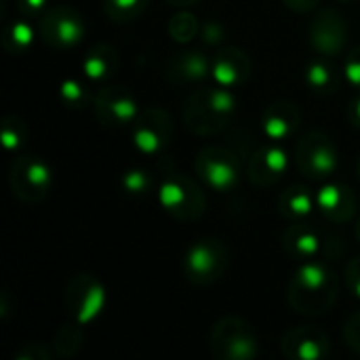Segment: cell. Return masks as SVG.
I'll return each mask as SVG.
<instances>
[{
    "mask_svg": "<svg viewBox=\"0 0 360 360\" xmlns=\"http://www.w3.org/2000/svg\"><path fill=\"white\" fill-rule=\"evenodd\" d=\"M340 283L323 262H306L287 285V302L300 314H325L338 300Z\"/></svg>",
    "mask_w": 360,
    "mask_h": 360,
    "instance_id": "1",
    "label": "cell"
},
{
    "mask_svg": "<svg viewBox=\"0 0 360 360\" xmlns=\"http://www.w3.org/2000/svg\"><path fill=\"white\" fill-rule=\"evenodd\" d=\"M257 350L253 327L238 316L221 319L211 331V354L215 360H255Z\"/></svg>",
    "mask_w": 360,
    "mask_h": 360,
    "instance_id": "2",
    "label": "cell"
},
{
    "mask_svg": "<svg viewBox=\"0 0 360 360\" xmlns=\"http://www.w3.org/2000/svg\"><path fill=\"white\" fill-rule=\"evenodd\" d=\"M228 262H230V255L224 243L205 238L188 249L184 257V272L192 285L207 287V285L217 283L226 274Z\"/></svg>",
    "mask_w": 360,
    "mask_h": 360,
    "instance_id": "3",
    "label": "cell"
},
{
    "mask_svg": "<svg viewBox=\"0 0 360 360\" xmlns=\"http://www.w3.org/2000/svg\"><path fill=\"white\" fill-rule=\"evenodd\" d=\"M65 302H68V308L72 310V316L78 321V325H86L101 314L105 293H103L101 283H97V278L89 274H80L70 281Z\"/></svg>",
    "mask_w": 360,
    "mask_h": 360,
    "instance_id": "4",
    "label": "cell"
},
{
    "mask_svg": "<svg viewBox=\"0 0 360 360\" xmlns=\"http://www.w3.org/2000/svg\"><path fill=\"white\" fill-rule=\"evenodd\" d=\"M283 354L289 360H327L329 338L314 327H297L283 335Z\"/></svg>",
    "mask_w": 360,
    "mask_h": 360,
    "instance_id": "5",
    "label": "cell"
},
{
    "mask_svg": "<svg viewBox=\"0 0 360 360\" xmlns=\"http://www.w3.org/2000/svg\"><path fill=\"white\" fill-rule=\"evenodd\" d=\"M11 184H13L15 194L21 200L36 202V200H40L46 194V190L51 186V171L40 160L25 158V160H19L13 167Z\"/></svg>",
    "mask_w": 360,
    "mask_h": 360,
    "instance_id": "6",
    "label": "cell"
},
{
    "mask_svg": "<svg viewBox=\"0 0 360 360\" xmlns=\"http://www.w3.org/2000/svg\"><path fill=\"white\" fill-rule=\"evenodd\" d=\"M165 209L177 219H196L202 213V198L190 181H165L160 188Z\"/></svg>",
    "mask_w": 360,
    "mask_h": 360,
    "instance_id": "7",
    "label": "cell"
},
{
    "mask_svg": "<svg viewBox=\"0 0 360 360\" xmlns=\"http://www.w3.org/2000/svg\"><path fill=\"white\" fill-rule=\"evenodd\" d=\"M198 171L215 190H228L238 181V171L224 150H207L198 158Z\"/></svg>",
    "mask_w": 360,
    "mask_h": 360,
    "instance_id": "8",
    "label": "cell"
},
{
    "mask_svg": "<svg viewBox=\"0 0 360 360\" xmlns=\"http://www.w3.org/2000/svg\"><path fill=\"white\" fill-rule=\"evenodd\" d=\"M323 215L331 221H348L352 219L354 215V209H356V198L354 194L342 186V184H327L321 192H319V198H316Z\"/></svg>",
    "mask_w": 360,
    "mask_h": 360,
    "instance_id": "9",
    "label": "cell"
},
{
    "mask_svg": "<svg viewBox=\"0 0 360 360\" xmlns=\"http://www.w3.org/2000/svg\"><path fill=\"white\" fill-rule=\"evenodd\" d=\"M325 238L312 228L306 226H295L285 234V249L293 259H300L302 264L306 262H321L319 257L325 251Z\"/></svg>",
    "mask_w": 360,
    "mask_h": 360,
    "instance_id": "10",
    "label": "cell"
},
{
    "mask_svg": "<svg viewBox=\"0 0 360 360\" xmlns=\"http://www.w3.org/2000/svg\"><path fill=\"white\" fill-rule=\"evenodd\" d=\"M302 171H306L310 177H321V175H329L335 165H338V156H335V150L325 143V141H319V143H306V148H302Z\"/></svg>",
    "mask_w": 360,
    "mask_h": 360,
    "instance_id": "11",
    "label": "cell"
},
{
    "mask_svg": "<svg viewBox=\"0 0 360 360\" xmlns=\"http://www.w3.org/2000/svg\"><path fill=\"white\" fill-rule=\"evenodd\" d=\"M42 30H44L46 38L53 44H57V46L74 44L80 38V34H82L80 21L74 15L65 13V11H63V15H59V11L51 13L46 17V21H44V27Z\"/></svg>",
    "mask_w": 360,
    "mask_h": 360,
    "instance_id": "12",
    "label": "cell"
},
{
    "mask_svg": "<svg viewBox=\"0 0 360 360\" xmlns=\"http://www.w3.org/2000/svg\"><path fill=\"white\" fill-rule=\"evenodd\" d=\"M285 167H287V156L283 154V150H264L251 162V179L257 181L259 186H268L283 175Z\"/></svg>",
    "mask_w": 360,
    "mask_h": 360,
    "instance_id": "13",
    "label": "cell"
},
{
    "mask_svg": "<svg viewBox=\"0 0 360 360\" xmlns=\"http://www.w3.org/2000/svg\"><path fill=\"white\" fill-rule=\"evenodd\" d=\"M281 211L291 219H302L312 211V198L304 188H289L281 196Z\"/></svg>",
    "mask_w": 360,
    "mask_h": 360,
    "instance_id": "14",
    "label": "cell"
},
{
    "mask_svg": "<svg viewBox=\"0 0 360 360\" xmlns=\"http://www.w3.org/2000/svg\"><path fill=\"white\" fill-rule=\"evenodd\" d=\"M108 103H110V108H112V114L116 116V120H131L133 118V114H135V103H133V99H129V97H112V99H105Z\"/></svg>",
    "mask_w": 360,
    "mask_h": 360,
    "instance_id": "15",
    "label": "cell"
},
{
    "mask_svg": "<svg viewBox=\"0 0 360 360\" xmlns=\"http://www.w3.org/2000/svg\"><path fill=\"white\" fill-rule=\"evenodd\" d=\"M289 122H295V116L293 118H285V116H274V118H266V133L270 137H285L289 131H291V124Z\"/></svg>",
    "mask_w": 360,
    "mask_h": 360,
    "instance_id": "16",
    "label": "cell"
},
{
    "mask_svg": "<svg viewBox=\"0 0 360 360\" xmlns=\"http://www.w3.org/2000/svg\"><path fill=\"white\" fill-rule=\"evenodd\" d=\"M344 335H346V342L350 344V348L360 354V312L348 319V323L344 327Z\"/></svg>",
    "mask_w": 360,
    "mask_h": 360,
    "instance_id": "17",
    "label": "cell"
},
{
    "mask_svg": "<svg viewBox=\"0 0 360 360\" xmlns=\"http://www.w3.org/2000/svg\"><path fill=\"white\" fill-rule=\"evenodd\" d=\"M124 186H127V190H129V192L141 194V192H146V190L150 188V179H148V175H146V173L135 171V173H129V175H127Z\"/></svg>",
    "mask_w": 360,
    "mask_h": 360,
    "instance_id": "18",
    "label": "cell"
},
{
    "mask_svg": "<svg viewBox=\"0 0 360 360\" xmlns=\"http://www.w3.org/2000/svg\"><path fill=\"white\" fill-rule=\"evenodd\" d=\"M15 360H51V352L40 344H32V346H25Z\"/></svg>",
    "mask_w": 360,
    "mask_h": 360,
    "instance_id": "19",
    "label": "cell"
},
{
    "mask_svg": "<svg viewBox=\"0 0 360 360\" xmlns=\"http://www.w3.org/2000/svg\"><path fill=\"white\" fill-rule=\"evenodd\" d=\"M308 80L312 82V86H325L331 82V72L327 65H312L310 68V74H308Z\"/></svg>",
    "mask_w": 360,
    "mask_h": 360,
    "instance_id": "20",
    "label": "cell"
},
{
    "mask_svg": "<svg viewBox=\"0 0 360 360\" xmlns=\"http://www.w3.org/2000/svg\"><path fill=\"white\" fill-rule=\"evenodd\" d=\"M346 281H348V287L352 293H356L360 297V259L352 262L346 270Z\"/></svg>",
    "mask_w": 360,
    "mask_h": 360,
    "instance_id": "21",
    "label": "cell"
},
{
    "mask_svg": "<svg viewBox=\"0 0 360 360\" xmlns=\"http://www.w3.org/2000/svg\"><path fill=\"white\" fill-rule=\"evenodd\" d=\"M146 0H108V6H116L122 15H127V13H131V11H135L137 13V6H141Z\"/></svg>",
    "mask_w": 360,
    "mask_h": 360,
    "instance_id": "22",
    "label": "cell"
},
{
    "mask_svg": "<svg viewBox=\"0 0 360 360\" xmlns=\"http://www.w3.org/2000/svg\"><path fill=\"white\" fill-rule=\"evenodd\" d=\"M289 2H291V4L295 6V2H304V0H289ZM310 2H314V0H310Z\"/></svg>",
    "mask_w": 360,
    "mask_h": 360,
    "instance_id": "23",
    "label": "cell"
},
{
    "mask_svg": "<svg viewBox=\"0 0 360 360\" xmlns=\"http://www.w3.org/2000/svg\"><path fill=\"white\" fill-rule=\"evenodd\" d=\"M356 116H360V103L356 105Z\"/></svg>",
    "mask_w": 360,
    "mask_h": 360,
    "instance_id": "24",
    "label": "cell"
},
{
    "mask_svg": "<svg viewBox=\"0 0 360 360\" xmlns=\"http://www.w3.org/2000/svg\"><path fill=\"white\" fill-rule=\"evenodd\" d=\"M359 240H360V219H359Z\"/></svg>",
    "mask_w": 360,
    "mask_h": 360,
    "instance_id": "25",
    "label": "cell"
}]
</instances>
